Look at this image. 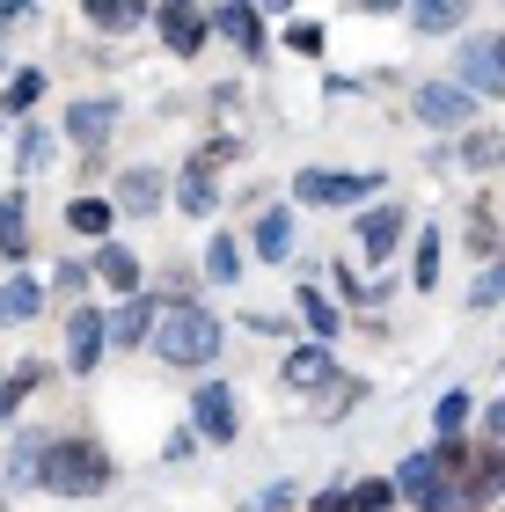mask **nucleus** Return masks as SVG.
Here are the masks:
<instances>
[{"label": "nucleus", "mask_w": 505, "mask_h": 512, "mask_svg": "<svg viewBox=\"0 0 505 512\" xmlns=\"http://www.w3.org/2000/svg\"><path fill=\"white\" fill-rule=\"evenodd\" d=\"M352 403H366V381H352V374H337L330 388H315V417H344Z\"/></svg>", "instance_id": "obj_34"}, {"label": "nucleus", "mask_w": 505, "mask_h": 512, "mask_svg": "<svg viewBox=\"0 0 505 512\" xmlns=\"http://www.w3.org/2000/svg\"><path fill=\"white\" fill-rule=\"evenodd\" d=\"M403 227H410V205H396V198H388V205H366V213L352 220L359 256H366V264H388V256L403 249Z\"/></svg>", "instance_id": "obj_13"}, {"label": "nucleus", "mask_w": 505, "mask_h": 512, "mask_svg": "<svg viewBox=\"0 0 505 512\" xmlns=\"http://www.w3.org/2000/svg\"><path fill=\"white\" fill-rule=\"evenodd\" d=\"M44 300H52V286L30 271H8L0 278V330H30V322L44 315Z\"/></svg>", "instance_id": "obj_16"}, {"label": "nucleus", "mask_w": 505, "mask_h": 512, "mask_svg": "<svg viewBox=\"0 0 505 512\" xmlns=\"http://www.w3.org/2000/svg\"><path fill=\"white\" fill-rule=\"evenodd\" d=\"M44 374H52V366H44V359H22L15 374L0 381V432H8V425H15V410H22V403H30V395L44 388Z\"/></svg>", "instance_id": "obj_26"}, {"label": "nucleus", "mask_w": 505, "mask_h": 512, "mask_svg": "<svg viewBox=\"0 0 505 512\" xmlns=\"http://www.w3.org/2000/svg\"><path fill=\"white\" fill-rule=\"evenodd\" d=\"M66 235H81V242H110V235H118V198H96V191H81V198H66Z\"/></svg>", "instance_id": "obj_20"}, {"label": "nucleus", "mask_w": 505, "mask_h": 512, "mask_svg": "<svg viewBox=\"0 0 505 512\" xmlns=\"http://www.w3.org/2000/svg\"><path fill=\"white\" fill-rule=\"evenodd\" d=\"M88 271H96V286L103 293H147V264H140V249H125L118 235H110V242H96V249H88Z\"/></svg>", "instance_id": "obj_14"}, {"label": "nucleus", "mask_w": 505, "mask_h": 512, "mask_svg": "<svg viewBox=\"0 0 505 512\" xmlns=\"http://www.w3.org/2000/svg\"><path fill=\"white\" fill-rule=\"evenodd\" d=\"M498 59H505V37H498Z\"/></svg>", "instance_id": "obj_45"}, {"label": "nucleus", "mask_w": 505, "mask_h": 512, "mask_svg": "<svg viewBox=\"0 0 505 512\" xmlns=\"http://www.w3.org/2000/svg\"><path fill=\"white\" fill-rule=\"evenodd\" d=\"M81 15L96 22L103 37H125V30H140V22H154V0H81Z\"/></svg>", "instance_id": "obj_25"}, {"label": "nucleus", "mask_w": 505, "mask_h": 512, "mask_svg": "<svg viewBox=\"0 0 505 512\" xmlns=\"http://www.w3.org/2000/svg\"><path fill=\"white\" fill-rule=\"evenodd\" d=\"M257 8H264V15H293L301 0H257Z\"/></svg>", "instance_id": "obj_44"}, {"label": "nucleus", "mask_w": 505, "mask_h": 512, "mask_svg": "<svg viewBox=\"0 0 505 512\" xmlns=\"http://www.w3.org/2000/svg\"><path fill=\"white\" fill-rule=\"evenodd\" d=\"M191 425L205 447H235V432H242V395L235 381H198L191 388Z\"/></svg>", "instance_id": "obj_7"}, {"label": "nucleus", "mask_w": 505, "mask_h": 512, "mask_svg": "<svg viewBox=\"0 0 505 512\" xmlns=\"http://www.w3.org/2000/svg\"><path fill=\"white\" fill-rule=\"evenodd\" d=\"M469 249H476V256H498V213H491L484 198L469 205Z\"/></svg>", "instance_id": "obj_36"}, {"label": "nucleus", "mask_w": 505, "mask_h": 512, "mask_svg": "<svg viewBox=\"0 0 505 512\" xmlns=\"http://www.w3.org/2000/svg\"><path fill=\"white\" fill-rule=\"evenodd\" d=\"M44 454H52V432H15L8 439V461H0L8 491H44Z\"/></svg>", "instance_id": "obj_18"}, {"label": "nucleus", "mask_w": 505, "mask_h": 512, "mask_svg": "<svg viewBox=\"0 0 505 512\" xmlns=\"http://www.w3.org/2000/svg\"><path fill=\"white\" fill-rule=\"evenodd\" d=\"M103 359H110V308H66V374L88 381V374H103Z\"/></svg>", "instance_id": "obj_4"}, {"label": "nucleus", "mask_w": 505, "mask_h": 512, "mask_svg": "<svg viewBox=\"0 0 505 512\" xmlns=\"http://www.w3.org/2000/svg\"><path fill=\"white\" fill-rule=\"evenodd\" d=\"M469 417H476V395H469V388H447L440 403H432V439H469V432H462Z\"/></svg>", "instance_id": "obj_29"}, {"label": "nucleus", "mask_w": 505, "mask_h": 512, "mask_svg": "<svg viewBox=\"0 0 505 512\" xmlns=\"http://www.w3.org/2000/svg\"><path fill=\"white\" fill-rule=\"evenodd\" d=\"M110 198H118V213H125V220H162V205L176 198V176H169V169H154V161H140V169H118Z\"/></svg>", "instance_id": "obj_10"}, {"label": "nucleus", "mask_w": 505, "mask_h": 512, "mask_svg": "<svg viewBox=\"0 0 505 512\" xmlns=\"http://www.w3.org/2000/svg\"><path fill=\"white\" fill-rule=\"evenodd\" d=\"M249 512H257V505H249Z\"/></svg>", "instance_id": "obj_48"}, {"label": "nucleus", "mask_w": 505, "mask_h": 512, "mask_svg": "<svg viewBox=\"0 0 505 512\" xmlns=\"http://www.w3.org/2000/svg\"><path fill=\"white\" fill-rule=\"evenodd\" d=\"M0 512H8V498H0Z\"/></svg>", "instance_id": "obj_47"}, {"label": "nucleus", "mask_w": 505, "mask_h": 512, "mask_svg": "<svg viewBox=\"0 0 505 512\" xmlns=\"http://www.w3.org/2000/svg\"><path fill=\"white\" fill-rule=\"evenodd\" d=\"M242 330H257V337H286L293 322H286V315H271V308H249V315H242Z\"/></svg>", "instance_id": "obj_40"}, {"label": "nucleus", "mask_w": 505, "mask_h": 512, "mask_svg": "<svg viewBox=\"0 0 505 512\" xmlns=\"http://www.w3.org/2000/svg\"><path fill=\"white\" fill-rule=\"evenodd\" d=\"M293 505H301L293 483H264V491H257V512H293Z\"/></svg>", "instance_id": "obj_39"}, {"label": "nucleus", "mask_w": 505, "mask_h": 512, "mask_svg": "<svg viewBox=\"0 0 505 512\" xmlns=\"http://www.w3.org/2000/svg\"><path fill=\"white\" fill-rule=\"evenodd\" d=\"M162 315H169V300L162 293H125L118 308H110V352H154V330H162Z\"/></svg>", "instance_id": "obj_5"}, {"label": "nucleus", "mask_w": 505, "mask_h": 512, "mask_svg": "<svg viewBox=\"0 0 505 512\" xmlns=\"http://www.w3.org/2000/svg\"><path fill=\"white\" fill-rule=\"evenodd\" d=\"M118 125H125V103L118 96H74V103H66V118H59V139H74L81 154H103L110 139H118Z\"/></svg>", "instance_id": "obj_6"}, {"label": "nucleus", "mask_w": 505, "mask_h": 512, "mask_svg": "<svg viewBox=\"0 0 505 512\" xmlns=\"http://www.w3.org/2000/svg\"><path fill=\"white\" fill-rule=\"evenodd\" d=\"M0 264L8 271H22L30 264V191H0Z\"/></svg>", "instance_id": "obj_19"}, {"label": "nucleus", "mask_w": 505, "mask_h": 512, "mask_svg": "<svg viewBox=\"0 0 505 512\" xmlns=\"http://www.w3.org/2000/svg\"><path fill=\"white\" fill-rule=\"evenodd\" d=\"M191 8H205V0H191Z\"/></svg>", "instance_id": "obj_46"}, {"label": "nucleus", "mask_w": 505, "mask_h": 512, "mask_svg": "<svg viewBox=\"0 0 505 512\" xmlns=\"http://www.w3.org/2000/svg\"><path fill=\"white\" fill-rule=\"evenodd\" d=\"M454 81H462L469 96H505V59H498L491 30H469L462 44H454Z\"/></svg>", "instance_id": "obj_11"}, {"label": "nucleus", "mask_w": 505, "mask_h": 512, "mask_svg": "<svg viewBox=\"0 0 505 512\" xmlns=\"http://www.w3.org/2000/svg\"><path fill=\"white\" fill-rule=\"evenodd\" d=\"M198 271H205V286H235V278H242V242L220 227V235L205 242V264Z\"/></svg>", "instance_id": "obj_28"}, {"label": "nucleus", "mask_w": 505, "mask_h": 512, "mask_svg": "<svg viewBox=\"0 0 505 512\" xmlns=\"http://www.w3.org/2000/svg\"><path fill=\"white\" fill-rule=\"evenodd\" d=\"M118 483V461L96 432H52V454H44V491L52 498H103Z\"/></svg>", "instance_id": "obj_1"}, {"label": "nucleus", "mask_w": 505, "mask_h": 512, "mask_svg": "<svg viewBox=\"0 0 505 512\" xmlns=\"http://www.w3.org/2000/svg\"><path fill=\"white\" fill-rule=\"evenodd\" d=\"M44 88H52V74H44V66H15L8 88H0V125H22V118L44 103Z\"/></svg>", "instance_id": "obj_22"}, {"label": "nucleus", "mask_w": 505, "mask_h": 512, "mask_svg": "<svg viewBox=\"0 0 505 512\" xmlns=\"http://www.w3.org/2000/svg\"><path fill=\"white\" fill-rule=\"evenodd\" d=\"M205 15H213V37H227L249 66L271 52V30H264V8H257V0H213Z\"/></svg>", "instance_id": "obj_12"}, {"label": "nucleus", "mask_w": 505, "mask_h": 512, "mask_svg": "<svg viewBox=\"0 0 505 512\" xmlns=\"http://www.w3.org/2000/svg\"><path fill=\"white\" fill-rule=\"evenodd\" d=\"M308 512H352V483H344V491H315Z\"/></svg>", "instance_id": "obj_41"}, {"label": "nucleus", "mask_w": 505, "mask_h": 512, "mask_svg": "<svg viewBox=\"0 0 505 512\" xmlns=\"http://www.w3.org/2000/svg\"><path fill=\"white\" fill-rule=\"evenodd\" d=\"M286 52L315 59V52H323V22H286Z\"/></svg>", "instance_id": "obj_38"}, {"label": "nucleus", "mask_w": 505, "mask_h": 512, "mask_svg": "<svg viewBox=\"0 0 505 512\" xmlns=\"http://www.w3.org/2000/svg\"><path fill=\"white\" fill-rule=\"evenodd\" d=\"M484 447H505V403L484 410Z\"/></svg>", "instance_id": "obj_42"}, {"label": "nucleus", "mask_w": 505, "mask_h": 512, "mask_svg": "<svg viewBox=\"0 0 505 512\" xmlns=\"http://www.w3.org/2000/svg\"><path fill=\"white\" fill-rule=\"evenodd\" d=\"M476 15V0H410V30L418 37H454Z\"/></svg>", "instance_id": "obj_24"}, {"label": "nucleus", "mask_w": 505, "mask_h": 512, "mask_svg": "<svg viewBox=\"0 0 505 512\" xmlns=\"http://www.w3.org/2000/svg\"><path fill=\"white\" fill-rule=\"evenodd\" d=\"M227 352V322L205 308V300H191V308H169L162 330H154V359L169 366V374H205Z\"/></svg>", "instance_id": "obj_2"}, {"label": "nucleus", "mask_w": 505, "mask_h": 512, "mask_svg": "<svg viewBox=\"0 0 505 512\" xmlns=\"http://www.w3.org/2000/svg\"><path fill=\"white\" fill-rule=\"evenodd\" d=\"M52 139H59V132H44V125H30V118H22V125H15V169H22V176H37L44 161L59 154Z\"/></svg>", "instance_id": "obj_30"}, {"label": "nucleus", "mask_w": 505, "mask_h": 512, "mask_svg": "<svg viewBox=\"0 0 505 512\" xmlns=\"http://www.w3.org/2000/svg\"><path fill=\"white\" fill-rule=\"evenodd\" d=\"M293 205H264L257 227H249V249H257V264H293Z\"/></svg>", "instance_id": "obj_21"}, {"label": "nucleus", "mask_w": 505, "mask_h": 512, "mask_svg": "<svg viewBox=\"0 0 505 512\" xmlns=\"http://www.w3.org/2000/svg\"><path fill=\"white\" fill-rule=\"evenodd\" d=\"M454 154H462V169H476V176H484V169H505V132H491V125H469Z\"/></svg>", "instance_id": "obj_27"}, {"label": "nucleus", "mask_w": 505, "mask_h": 512, "mask_svg": "<svg viewBox=\"0 0 505 512\" xmlns=\"http://www.w3.org/2000/svg\"><path fill=\"white\" fill-rule=\"evenodd\" d=\"M352 8H366V15H396V8H410V0H352Z\"/></svg>", "instance_id": "obj_43"}, {"label": "nucleus", "mask_w": 505, "mask_h": 512, "mask_svg": "<svg viewBox=\"0 0 505 512\" xmlns=\"http://www.w3.org/2000/svg\"><path fill=\"white\" fill-rule=\"evenodd\" d=\"M88 286H96V271L74 264V256H59V271H52V300H59V308H81Z\"/></svg>", "instance_id": "obj_31"}, {"label": "nucleus", "mask_w": 505, "mask_h": 512, "mask_svg": "<svg viewBox=\"0 0 505 512\" xmlns=\"http://www.w3.org/2000/svg\"><path fill=\"white\" fill-rule=\"evenodd\" d=\"M279 381L286 388H301V395H315V388H330L337 381V352H330V344H293V352L279 359Z\"/></svg>", "instance_id": "obj_17"}, {"label": "nucleus", "mask_w": 505, "mask_h": 512, "mask_svg": "<svg viewBox=\"0 0 505 512\" xmlns=\"http://www.w3.org/2000/svg\"><path fill=\"white\" fill-rule=\"evenodd\" d=\"M410 286L432 293L440 286V227H418V256H410Z\"/></svg>", "instance_id": "obj_32"}, {"label": "nucleus", "mask_w": 505, "mask_h": 512, "mask_svg": "<svg viewBox=\"0 0 505 512\" xmlns=\"http://www.w3.org/2000/svg\"><path fill=\"white\" fill-rule=\"evenodd\" d=\"M410 118L432 125V132H469L476 125V96L462 81H425V88H410Z\"/></svg>", "instance_id": "obj_9"}, {"label": "nucleus", "mask_w": 505, "mask_h": 512, "mask_svg": "<svg viewBox=\"0 0 505 512\" xmlns=\"http://www.w3.org/2000/svg\"><path fill=\"white\" fill-rule=\"evenodd\" d=\"M198 447H205V439H198V425H176V432L162 439V461H169V469H176V461H191Z\"/></svg>", "instance_id": "obj_37"}, {"label": "nucleus", "mask_w": 505, "mask_h": 512, "mask_svg": "<svg viewBox=\"0 0 505 512\" xmlns=\"http://www.w3.org/2000/svg\"><path fill=\"white\" fill-rule=\"evenodd\" d=\"M293 308H301V330H308L315 344H337V337H344V308H337L323 286H301V293H293Z\"/></svg>", "instance_id": "obj_23"}, {"label": "nucleus", "mask_w": 505, "mask_h": 512, "mask_svg": "<svg viewBox=\"0 0 505 512\" xmlns=\"http://www.w3.org/2000/svg\"><path fill=\"white\" fill-rule=\"evenodd\" d=\"M176 213H191V220H213L220 213V161L191 154L176 169Z\"/></svg>", "instance_id": "obj_15"}, {"label": "nucleus", "mask_w": 505, "mask_h": 512, "mask_svg": "<svg viewBox=\"0 0 505 512\" xmlns=\"http://www.w3.org/2000/svg\"><path fill=\"white\" fill-rule=\"evenodd\" d=\"M491 308H505V256H491L484 278L469 286V315H491Z\"/></svg>", "instance_id": "obj_35"}, {"label": "nucleus", "mask_w": 505, "mask_h": 512, "mask_svg": "<svg viewBox=\"0 0 505 512\" xmlns=\"http://www.w3.org/2000/svg\"><path fill=\"white\" fill-rule=\"evenodd\" d=\"M374 191H381V169H293V205H315V213H344Z\"/></svg>", "instance_id": "obj_3"}, {"label": "nucleus", "mask_w": 505, "mask_h": 512, "mask_svg": "<svg viewBox=\"0 0 505 512\" xmlns=\"http://www.w3.org/2000/svg\"><path fill=\"white\" fill-rule=\"evenodd\" d=\"M403 491H396V476H359L352 483V512H396Z\"/></svg>", "instance_id": "obj_33"}, {"label": "nucleus", "mask_w": 505, "mask_h": 512, "mask_svg": "<svg viewBox=\"0 0 505 512\" xmlns=\"http://www.w3.org/2000/svg\"><path fill=\"white\" fill-rule=\"evenodd\" d=\"M205 8H213V0H205ZM205 8H191V0H162V8H154V37H162L169 59H198L205 44H213V15Z\"/></svg>", "instance_id": "obj_8"}]
</instances>
